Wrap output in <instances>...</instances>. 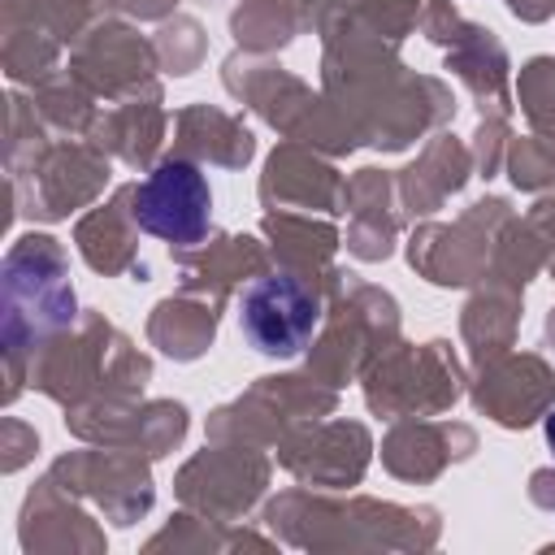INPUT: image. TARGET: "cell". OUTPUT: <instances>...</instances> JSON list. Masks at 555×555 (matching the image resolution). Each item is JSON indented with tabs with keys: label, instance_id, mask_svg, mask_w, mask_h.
Here are the masks:
<instances>
[{
	"label": "cell",
	"instance_id": "cell-1",
	"mask_svg": "<svg viewBox=\"0 0 555 555\" xmlns=\"http://www.w3.org/2000/svg\"><path fill=\"white\" fill-rule=\"evenodd\" d=\"M317 317H321L317 295L291 273H264V278L247 282L238 295L243 338L260 356H273V360L299 356L317 330Z\"/></svg>",
	"mask_w": 555,
	"mask_h": 555
},
{
	"label": "cell",
	"instance_id": "cell-3",
	"mask_svg": "<svg viewBox=\"0 0 555 555\" xmlns=\"http://www.w3.org/2000/svg\"><path fill=\"white\" fill-rule=\"evenodd\" d=\"M546 442H551V451H555V416L546 421Z\"/></svg>",
	"mask_w": 555,
	"mask_h": 555
},
{
	"label": "cell",
	"instance_id": "cell-2",
	"mask_svg": "<svg viewBox=\"0 0 555 555\" xmlns=\"http://www.w3.org/2000/svg\"><path fill=\"white\" fill-rule=\"evenodd\" d=\"M130 212H134L139 230H147L152 238L191 247V243H199L208 234V221H212L208 178L191 160H160L134 186Z\"/></svg>",
	"mask_w": 555,
	"mask_h": 555
}]
</instances>
